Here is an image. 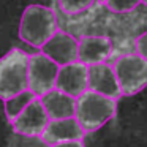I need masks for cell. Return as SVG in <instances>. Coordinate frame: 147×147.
I'll return each instance as SVG.
<instances>
[{
    "mask_svg": "<svg viewBox=\"0 0 147 147\" xmlns=\"http://www.w3.org/2000/svg\"><path fill=\"white\" fill-rule=\"evenodd\" d=\"M105 3L112 13H128L141 3V0H105Z\"/></svg>",
    "mask_w": 147,
    "mask_h": 147,
    "instance_id": "2e32d148",
    "label": "cell"
},
{
    "mask_svg": "<svg viewBox=\"0 0 147 147\" xmlns=\"http://www.w3.org/2000/svg\"><path fill=\"white\" fill-rule=\"evenodd\" d=\"M8 147H52L41 136H24L13 133L8 141Z\"/></svg>",
    "mask_w": 147,
    "mask_h": 147,
    "instance_id": "9a60e30c",
    "label": "cell"
},
{
    "mask_svg": "<svg viewBox=\"0 0 147 147\" xmlns=\"http://www.w3.org/2000/svg\"><path fill=\"white\" fill-rule=\"evenodd\" d=\"M57 71L59 65L43 52L30 54L27 63V90L40 98L49 90L55 89Z\"/></svg>",
    "mask_w": 147,
    "mask_h": 147,
    "instance_id": "5b68a950",
    "label": "cell"
},
{
    "mask_svg": "<svg viewBox=\"0 0 147 147\" xmlns=\"http://www.w3.org/2000/svg\"><path fill=\"white\" fill-rule=\"evenodd\" d=\"M55 89L67 95L78 98L89 90V67L79 60L60 65L55 79Z\"/></svg>",
    "mask_w": 147,
    "mask_h": 147,
    "instance_id": "8992f818",
    "label": "cell"
},
{
    "mask_svg": "<svg viewBox=\"0 0 147 147\" xmlns=\"http://www.w3.org/2000/svg\"><path fill=\"white\" fill-rule=\"evenodd\" d=\"M141 2H144V3H146V5H147V0H141Z\"/></svg>",
    "mask_w": 147,
    "mask_h": 147,
    "instance_id": "d6986e66",
    "label": "cell"
},
{
    "mask_svg": "<svg viewBox=\"0 0 147 147\" xmlns=\"http://www.w3.org/2000/svg\"><path fill=\"white\" fill-rule=\"evenodd\" d=\"M49 115L46 114L40 98H33L32 103L21 112L16 120L11 122L13 133L24 136H41L45 128L48 127Z\"/></svg>",
    "mask_w": 147,
    "mask_h": 147,
    "instance_id": "ba28073f",
    "label": "cell"
},
{
    "mask_svg": "<svg viewBox=\"0 0 147 147\" xmlns=\"http://www.w3.org/2000/svg\"><path fill=\"white\" fill-rule=\"evenodd\" d=\"M115 112L117 100L96 93L93 90H86L76 98L74 117L86 133H92L105 127L115 117Z\"/></svg>",
    "mask_w": 147,
    "mask_h": 147,
    "instance_id": "6da1fadb",
    "label": "cell"
},
{
    "mask_svg": "<svg viewBox=\"0 0 147 147\" xmlns=\"http://www.w3.org/2000/svg\"><path fill=\"white\" fill-rule=\"evenodd\" d=\"M43 108L46 114L51 119H65V117H73L74 109H76V98L60 92L57 89L49 90L43 96H40Z\"/></svg>",
    "mask_w": 147,
    "mask_h": 147,
    "instance_id": "7c38bea8",
    "label": "cell"
},
{
    "mask_svg": "<svg viewBox=\"0 0 147 147\" xmlns=\"http://www.w3.org/2000/svg\"><path fill=\"white\" fill-rule=\"evenodd\" d=\"M136 54L141 55L144 60H147V32L142 33L139 38L136 40Z\"/></svg>",
    "mask_w": 147,
    "mask_h": 147,
    "instance_id": "e0dca14e",
    "label": "cell"
},
{
    "mask_svg": "<svg viewBox=\"0 0 147 147\" xmlns=\"http://www.w3.org/2000/svg\"><path fill=\"white\" fill-rule=\"evenodd\" d=\"M98 2H105V0H98Z\"/></svg>",
    "mask_w": 147,
    "mask_h": 147,
    "instance_id": "ffe728a7",
    "label": "cell"
},
{
    "mask_svg": "<svg viewBox=\"0 0 147 147\" xmlns=\"http://www.w3.org/2000/svg\"><path fill=\"white\" fill-rule=\"evenodd\" d=\"M95 0H57V7L60 13L67 16H78L87 11L93 5Z\"/></svg>",
    "mask_w": 147,
    "mask_h": 147,
    "instance_id": "5bb4252c",
    "label": "cell"
},
{
    "mask_svg": "<svg viewBox=\"0 0 147 147\" xmlns=\"http://www.w3.org/2000/svg\"><path fill=\"white\" fill-rule=\"evenodd\" d=\"M112 54V41L108 36L86 35L79 40L78 60L84 65H95L106 62Z\"/></svg>",
    "mask_w": 147,
    "mask_h": 147,
    "instance_id": "9c48e42d",
    "label": "cell"
},
{
    "mask_svg": "<svg viewBox=\"0 0 147 147\" xmlns=\"http://www.w3.org/2000/svg\"><path fill=\"white\" fill-rule=\"evenodd\" d=\"M52 147H86L82 142V139H76V141H65V142H57Z\"/></svg>",
    "mask_w": 147,
    "mask_h": 147,
    "instance_id": "ac0fdd59",
    "label": "cell"
},
{
    "mask_svg": "<svg viewBox=\"0 0 147 147\" xmlns=\"http://www.w3.org/2000/svg\"><path fill=\"white\" fill-rule=\"evenodd\" d=\"M120 93L133 96L147 87V60L138 54H125L112 65Z\"/></svg>",
    "mask_w": 147,
    "mask_h": 147,
    "instance_id": "277c9868",
    "label": "cell"
},
{
    "mask_svg": "<svg viewBox=\"0 0 147 147\" xmlns=\"http://www.w3.org/2000/svg\"><path fill=\"white\" fill-rule=\"evenodd\" d=\"M78 46H79V40L73 33L57 30L40 49L43 54L48 55L60 67L78 60Z\"/></svg>",
    "mask_w": 147,
    "mask_h": 147,
    "instance_id": "52a82bcc",
    "label": "cell"
},
{
    "mask_svg": "<svg viewBox=\"0 0 147 147\" xmlns=\"http://www.w3.org/2000/svg\"><path fill=\"white\" fill-rule=\"evenodd\" d=\"M36 98L30 90H24V92H19L16 95L10 96V98L3 100V108H5V115H7L8 122L16 120L21 115V112L27 108V106L32 103V100Z\"/></svg>",
    "mask_w": 147,
    "mask_h": 147,
    "instance_id": "4fadbf2b",
    "label": "cell"
},
{
    "mask_svg": "<svg viewBox=\"0 0 147 147\" xmlns=\"http://www.w3.org/2000/svg\"><path fill=\"white\" fill-rule=\"evenodd\" d=\"M59 30V19L52 8L45 5H29L19 24V38L32 48H41Z\"/></svg>",
    "mask_w": 147,
    "mask_h": 147,
    "instance_id": "7a4b0ae2",
    "label": "cell"
},
{
    "mask_svg": "<svg viewBox=\"0 0 147 147\" xmlns=\"http://www.w3.org/2000/svg\"><path fill=\"white\" fill-rule=\"evenodd\" d=\"M89 90H93L96 93H101V95L111 96L115 100L122 96L112 65L105 63V62L89 65Z\"/></svg>",
    "mask_w": 147,
    "mask_h": 147,
    "instance_id": "8fae6325",
    "label": "cell"
},
{
    "mask_svg": "<svg viewBox=\"0 0 147 147\" xmlns=\"http://www.w3.org/2000/svg\"><path fill=\"white\" fill-rule=\"evenodd\" d=\"M86 131L76 120V117H65V119H51L48 122V127L45 128L41 138L48 144L54 146L57 142L65 141H76L82 139Z\"/></svg>",
    "mask_w": 147,
    "mask_h": 147,
    "instance_id": "30bf717a",
    "label": "cell"
},
{
    "mask_svg": "<svg viewBox=\"0 0 147 147\" xmlns=\"http://www.w3.org/2000/svg\"><path fill=\"white\" fill-rule=\"evenodd\" d=\"M29 54L22 49H11L0 59V100L27 90Z\"/></svg>",
    "mask_w": 147,
    "mask_h": 147,
    "instance_id": "3957f363",
    "label": "cell"
}]
</instances>
